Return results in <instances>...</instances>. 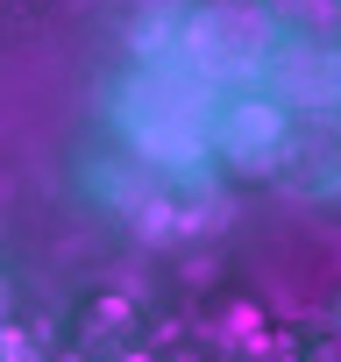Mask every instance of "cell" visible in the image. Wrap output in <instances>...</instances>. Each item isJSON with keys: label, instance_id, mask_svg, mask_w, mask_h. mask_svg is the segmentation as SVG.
I'll use <instances>...</instances> for the list:
<instances>
[{"label": "cell", "instance_id": "obj_2", "mask_svg": "<svg viewBox=\"0 0 341 362\" xmlns=\"http://www.w3.org/2000/svg\"><path fill=\"white\" fill-rule=\"evenodd\" d=\"M192 43H200L207 57H228V50H242V64H249V50L263 43V22H249V15H235V8H214V15H200ZM228 64H235V57H228Z\"/></svg>", "mask_w": 341, "mask_h": 362}, {"label": "cell", "instance_id": "obj_6", "mask_svg": "<svg viewBox=\"0 0 341 362\" xmlns=\"http://www.w3.org/2000/svg\"><path fill=\"white\" fill-rule=\"evenodd\" d=\"M57 362H86V355H57Z\"/></svg>", "mask_w": 341, "mask_h": 362}, {"label": "cell", "instance_id": "obj_5", "mask_svg": "<svg viewBox=\"0 0 341 362\" xmlns=\"http://www.w3.org/2000/svg\"><path fill=\"white\" fill-rule=\"evenodd\" d=\"M0 313H8V284H0Z\"/></svg>", "mask_w": 341, "mask_h": 362}, {"label": "cell", "instance_id": "obj_4", "mask_svg": "<svg viewBox=\"0 0 341 362\" xmlns=\"http://www.w3.org/2000/svg\"><path fill=\"white\" fill-rule=\"evenodd\" d=\"M0 362H36L29 334H15V327H0Z\"/></svg>", "mask_w": 341, "mask_h": 362}, {"label": "cell", "instance_id": "obj_1", "mask_svg": "<svg viewBox=\"0 0 341 362\" xmlns=\"http://www.w3.org/2000/svg\"><path fill=\"white\" fill-rule=\"evenodd\" d=\"M121 135L149 163H192L200 156V114L170 78H135L121 93Z\"/></svg>", "mask_w": 341, "mask_h": 362}, {"label": "cell", "instance_id": "obj_3", "mask_svg": "<svg viewBox=\"0 0 341 362\" xmlns=\"http://www.w3.org/2000/svg\"><path fill=\"white\" fill-rule=\"evenodd\" d=\"M277 135H284V114H277V107H256V100H249V107L228 114V156H235V163H256Z\"/></svg>", "mask_w": 341, "mask_h": 362}]
</instances>
